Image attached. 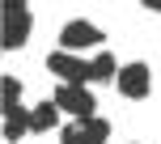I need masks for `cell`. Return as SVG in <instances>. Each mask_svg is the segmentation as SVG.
Instances as JSON below:
<instances>
[{"instance_id":"1","label":"cell","mask_w":161,"mask_h":144,"mask_svg":"<svg viewBox=\"0 0 161 144\" xmlns=\"http://www.w3.org/2000/svg\"><path fill=\"white\" fill-rule=\"evenodd\" d=\"M47 72L68 85H93V59H80L76 51H64V47H55L47 55Z\"/></svg>"},{"instance_id":"2","label":"cell","mask_w":161,"mask_h":144,"mask_svg":"<svg viewBox=\"0 0 161 144\" xmlns=\"http://www.w3.org/2000/svg\"><path fill=\"white\" fill-rule=\"evenodd\" d=\"M30 30H34V13L25 0H4V51H17L30 42Z\"/></svg>"},{"instance_id":"3","label":"cell","mask_w":161,"mask_h":144,"mask_svg":"<svg viewBox=\"0 0 161 144\" xmlns=\"http://www.w3.org/2000/svg\"><path fill=\"white\" fill-rule=\"evenodd\" d=\"M114 89H119L123 97H148L153 93V68L148 64H140V59H131V64H123L119 68V76H114Z\"/></svg>"},{"instance_id":"4","label":"cell","mask_w":161,"mask_h":144,"mask_svg":"<svg viewBox=\"0 0 161 144\" xmlns=\"http://www.w3.org/2000/svg\"><path fill=\"white\" fill-rule=\"evenodd\" d=\"M55 102H59V110L72 114V119H93L97 114V102H93V93H89V85H68V80H59Z\"/></svg>"},{"instance_id":"5","label":"cell","mask_w":161,"mask_h":144,"mask_svg":"<svg viewBox=\"0 0 161 144\" xmlns=\"http://www.w3.org/2000/svg\"><path fill=\"white\" fill-rule=\"evenodd\" d=\"M106 34L97 30L93 21H85V17H72V21H64V30H59V47L64 51H89V47H102Z\"/></svg>"},{"instance_id":"6","label":"cell","mask_w":161,"mask_h":144,"mask_svg":"<svg viewBox=\"0 0 161 144\" xmlns=\"http://www.w3.org/2000/svg\"><path fill=\"white\" fill-rule=\"evenodd\" d=\"M25 131H34L30 110H25L21 102H4V140L17 144V140H25Z\"/></svg>"},{"instance_id":"7","label":"cell","mask_w":161,"mask_h":144,"mask_svg":"<svg viewBox=\"0 0 161 144\" xmlns=\"http://www.w3.org/2000/svg\"><path fill=\"white\" fill-rule=\"evenodd\" d=\"M30 123H34V131H51V127L59 123V102H55V97L38 102V106L30 110Z\"/></svg>"},{"instance_id":"8","label":"cell","mask_w":161,"mask_h":144,"mask_svg":"<svg viewBox=\"0 0 161 144\" xmlns=\"http://www.w3.org/2000/svg\"><path fill=\"white\" fill-rule=\"evenodd\" d=\"M119 68H123V64L110 55V51H97V55H93V85H97V80H114Z\"/></svg>"},{"instance_id":"9","label":"cell","mask_w":161,"mask_h":144,"mask_svg":"<svg viewBox=\"0 0 161 144\" xmlns=\"http://www.w3.org/2000/svg\"><path fill=\"white\" fill-rule=\"evenodd\" d=\"M85 123V131H89V140L93 144H110V123L102 119V114H93V119H80Z\"/></svg>"},{"instance_id":"10","label":"cell","mask_w":161,"mask_h":144,"mask_svg":"<svg viewBox=\"0 0 161 144\" xmlns=\"http://www.w3.org/2000/svg\"><path fill=\"white\" fill-rule=\"evenodd\" d=\"M59 144H93V140H89L85 123H80V119H72L68 127H59Z\"/></svg>"},{"instance_id":"11","label":"cell","mask_w":161,"mask_h":144,"mask_svg":"<svg viewBox=\"0 0 161 144\" xmlns=\"http://www.w3.org/2000/svg\"><path fill=\"white\" fill-rule=\"evenodd\" d=\"M0 85H4V102H21V80L17 76H4Z\"/></svg>"},{"instance_id":"12","label":"cell","mask_w":161,"mask_h":144,"mask_svg":"<svg viewBox=\"0 0 161 144\" xmlns=\"http://www.w3.org/2000/svg\"><path fill=\"white\" fill-rule=\"evenodd\" d=\"M140 4H144L148 13H161V0H140Z\"/></svg>"}]
</instances>
